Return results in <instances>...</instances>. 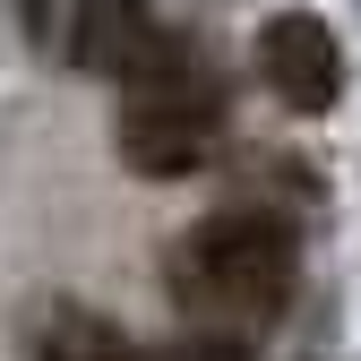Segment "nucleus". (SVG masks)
I'll return each mask as SVG.
<instances>
[{
    "mask_svg": "<svg viewBox=\"0 0 361 361\" xmlns=\"http://www.w3.org/2000/svg\"><path fill=\"white\" fill-rule=\"evenodd\" d=\"M258 78L267 95L293 104V112H336L344 95V43L319 9H276L258 26Z\"/></svg>",
    "mask_w": 361,
    "mask_h": 361,
    "instance_id": "nucleus-4",
    "label": "nucleus"
},
{
    "mask_svg": "<svg viewBox=\"0 0 361 361\" xmlns=\"http://www.w3.org/2000/svg\"><path fill=\"white\" fill-rule=\"evenodd\" d=\"M69 61L86 78H112V86H147L180 61V35L147 9V0H78L69 18Z\"/></svg>",
    "mask_w": 361,
    "mask_h": 361,
    "instance_id": "nucleus-3",
    "label": "nucleus"
},
{
    "mask_svg": "<svg viewBox=\"0 0 361 361\" xmlns=\"http://www.w3.org/2000/svg\"><path fill=\"white\" fill-rule=\"evenodd\" d=\"M35 361H164V353H138L112 319H95V310H52V319L35 327Z\"/></svg>",
    "mask_w": 361,
    "mask_h": 361,
    "instance_id": "nucleus-5",
    "label": "nucleus"
},
{
    "mask_svg": "<svg viewBox=\"0 0 361 361\" xmlns=\"http://www.w3.org/2000/svg\"><path fill=\"white\" fill-rule=\"evenodd\" d=\"M224 147V86L180 52L164 78L121 86V155L147 180H180Z\"/></svg>",
    "mask_w": 361,
    "mask_h": 361,
    "instance_id": "nucleus-2",
    "label": "nucleus"
},
{
    "mask_svg": "<svg viewBox=\"0 0 361 361\" xmlns=\"http://www.w3.org/2000/svg\"><path fill=\"white\" fill-rule=\"evenodd\" d=\"M301 276V233L276 207H215L198 233H180L172 250V293L207 327H258L293 301Z\"/></svg>",
    "mask_w": 361,
    "mask_h": 361,
    "instance_id": "nucleus-1",
    "label": "nucleus"
},
{
    "mask_svg": "<svg viewBox=\"0 0 361 361\" xmlns=\"http://www.w3.org/2000/svg\"><path fill=\"white\" fill-rule=\"evenodd\" d=\"M164 361H250V353H241V336H224V327H198V336H180Z\"/></svg>",
    "mask_w": 361,
    "mask_h": 361,
    "instance_id": "nucleus-6",
    "label": "nucleus"
}]
</instances>
